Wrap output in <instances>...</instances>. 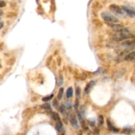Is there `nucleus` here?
<instances>
[{
    "instance_id": "17",
    "label": "nucleus",
    "mask_w": 135,
    "mask_h": 135,
    "mask_svg": "<svg viewBox=\"0 0 135 135\" xmlns=\"http://www.w3.org/2000/svg\"><path fill=\"white\" fill-rule=\"evenodd\" d=\"M98 125L99 126H102L104 123V118H103V115H100L98 117Z\"/></svg>"
},
{
    "instance_id": "30",
    "label": "nucleus",
    "mask_w": 135,
    "mask_h": 135,
    "mask_svg": "<svg viewBox=\"0 0 135 135\" xmlns=\"http://www.w3.org/2000/svg\"><path fill=\"white\" fill-rule=\"evenodd\" d=\"M4 27V22L3 21H0V30H1Z\"/></svg>"
},
{
    "instance_id": "25",
    "label": "nucleus",
    "mask_w": 135,
    "mask_h": 135,
    "mask_svg": "<svg viewBox=\"0 0 135 135\" xmlns=\"http://www.w3.org/2000/svg\"><path fill=\"white\" fill-rule=\"evenodd\" d=\"M124 132L125 133H127V134H130V133H131L132 132V129L131 128H130V127H126V128H124Z\"/></svg>"
},
{
    "instance_id": "33",
    "label": "nucleus",
    "mask_w": 135,
    "mask_h": 135,
    "mask_svg": "<svg viewBox=\"0 0 135 135\" xmlns=\"http://www.w3.org/2000/svg\"><path fill=\"white\" fill-rule=\"evenodd\" d=\"M0 1H3V0H0Z\"/></svg>"
},
{
    "instance_id": "16",
    "label": "nucleus",
    "mask_w": 135,
    "mask_h": 135,
    "mask_svg": "<svg viewBox=\"0 0 135 135\" xmlns=\"http://www.w3.org/2000/svg\"><path fill=\"white\" fill-rule=\"evenodd\" d=\"M53 98V94H50V95L47 96H45V97L42 98V100L44 102H47V101H50Z\"/></svg>"
},
{
    "instance_id": "18",
    "label": "nucleus",
    "mask_w": 135,
    "mask_h": 135,
    "mask_svg": "<svg viewBox=\"0 0 135 135\" xmlns=\"http://www.w3.org/2000/svg\"><path fill=\"white\" fill-rule=\"evenodd\" d=\"M75 94H76V96L78 99H80L81 98V88L80 87H77Z\"/></svg>"
},
{
    "instance_id": "20",
    "label": "nucleus",
    "mask_w": 135,
    "mask_h": 135,
    "mask_svg": "<svg viewBox=\"0 0 135 135\" xmlns=\"http://www.w3.org/2000/svg\"><path fill=\"white\" fill-rule=\"evenodd\" d=\"M52 105H53V107L56 109H57L59 108V101L58 100H57V99H54L52 101Z\"/></svg>"
},
{
    "instance_id": "6",
    "label": "nucleus",
    "mask_w": 135,
    "mask_h": 135,
    "mask_svg": "<svg viewBox=\"0 0 135 135\" xmlns=\"http://www.w3.org/2000/svg\"><path fill=\"white\" fill-rule=\"evenodd\" d=\"M122 45L126 48H135V40H125L123 42Z\"/></svg>"
},
{
    "instance_id": "23",
    "label": "nucleus",
    "mask_w": 135,
    "mask_h": 135,
    "mask_svg": "<svg viewBox=\"0 0 135 135\" xmlns=\"http://www.w3.org/2000/svg\"><path fill=\"white\" fill-rule=\"evenodd\" d=\"M51 60H52V56H50V57H48L47 59H46V61H45V65H47V66H49L50 65V64L51 63Z\"/></svg>"
},
{
    "instance_id": "9",
    "label": "nucleus",
    "mask_w": 135,
    "mask_h": 135,
    "mask_svg": "<svg viewBox=\"0 0 135 135\" xmlns=\"http://www.w3.org/2000/svg\"><path fill=\"white\" fill-rule=\"evenodd\" d=\"M94 83H95V82H94V81H91V82H90L89 83H88L87 84H86V86H85V92L86 93V94H88V93L90 92V90H91V88H92L94 86Z\"/></svg>"
},
{
    "instance_id": "29",
    "label": "nucleus",
    "mask_w": 135,
    "mask_h": 135,
    "mask_svg": "<svg viewBox=\"0 0 135 135\" xmlns=\"http://www.w3.org/2000/svg\"><path fill=\"white\" fill-rule=\"evenodd\" d=\"M94 133L96 135H98V134L100 133V130H98V129H95L94 131Z\"/></svg>"
},
{
    "instance_id": "34",
    "label": "nucleus",
    "mask_w": 135,
    "mask_h": 135,
    "mask_svg": "<svg viewBox=\"0 0 135 135\" xmlns=\"http://www.w3.org/2000/svg\"></svg>"
},
{
    "instance_id": "32",
    "label": "nucleus",
    "mask_w": 135,
    "mask_h": 135,
    "mask_svg": "<svg viewBox=\"0 0 135 135\" xmlns=\"http://www.w3.org/2000/svg\"><path fill=\"white\" fill-rule=\"evenodd\" d=\"M1 67H2V66H1V64H0V69H1Z\"/></svg>"
},
{
    "instance_id": "1",
    "label": "nucleus",
    "mask_w": 135,
    "mask_h": 135,
    "mask_svg": "<svg viewBox=\"0 0 135 135\" xmlns=\"http://www.w3.org/2000/svg\"><path fill=\"white\" fill-rule=\"evenodd\" d=\"M115 34L113 35V39L115 41H125L135 38V35L132 34L127 28L122 26L119 28L114 30Z\"/></svg>"
},
{
    "instance_id": "27",
    "label": "nucleus",
    "mask_w": 135,
    "mask_h": 135,
    "mask_svg": "<svg viewBox=\"0 0 135 135\" xmlns=\"http://www.w3.org/2000/svg\"><path fill=\"white\" fill-rule=\"evenodd\" d=\"M57 63L58 66H61V57H57Z\"/></svg>"
},
{
    "instance_id": "31",
    "label": "nucleus",
    "mask_w": 135,
    "mask_h": 135,
    "mask_svg": "<svg viewBox=\"0 0 135 135\" xmlns=\"http://www.w3.org/2000/svg\"><path fill=\"white\" fill-rule=\"evenodd\" d=\"M3 15V10H1V9H0V17H1Z\"/></svg>"
},
{
    "instance_id": "2",
    "label": "nucleus",
    "mask_w": 135,
    "mask_h": 135,
    "mask_svg": "<svg viewBox=\"0 0 135 135\" xmlns=\"http://www.w3.org/2000/svg\"><path fill=\"white\" fill-rule=\"evenodd\" d=\"M101 17L107 23H118L119 22V19L117 17L106 11L101 13Z\"/></svg>"
},
{
    "instance_id": "12",
    "label": "nucleus",
    "mask_w": 135,
    "mask_h": 135,
    "mask_svg": "<svg viewBox=\"0 0 135 135\" xmlns=\"http://www.w3.org/2000/svg\"><path fill=\"white\" fill-rule=\"evenodd\" d=\"M51 117H52V119H53L54 121H56V122L61 121L59 115L57 112H55V111H53V112L51 113Z\"/></svg>"
},
{
    "instance_id": "28",
    "label": "nucleus",
    "mask_w": 135,
    "mask_h": 135,
    "mask_svg": "<svg viewBox=\"0 0 135 135\" xmlns=\"http://www.w3.org/2000/svg\"><path fill=\"white\" fill-rule=\"evenodd\" d=\"M15 15H16V14L14 13H9L7 14V17H14Z\"/></svg>"
},
{
    "instance_id": "10",
    "label": "nucleus",
    "mask_w": 135,
    "mask_h": 135,
    "mask_svg": "<svg viewBox=\"0 0 135 135\" xmlns=\"http://www.w3.org/2000/svg\"><path fill=\"white\" fill-rule=\"evenodd\" d=\"M56 129L58 130L59 132H62L63 130V123L61 121H57L56 123Z\"/></svg>"
},
{
    "instance_id": "3",
    "label": "nucleus",
    "mask_w": 135,
    "mask_h": 135,
    "mask_svg": "<svg viewBox=\"0 0 135 135\" xmlns=\"http://www.w3.org/2000/svg\"><path fill=\"white\" fill-rule=\"evenodd\" d=\"M109 9L116 15L120 17L124 16V11H123V9L120 6H117L116 4H111L109 6Z\"/></svg>"
},
{
    "instance_id": "24",
    "label": "nucleus",
    "mask_w": 135,
    "mask_h": 135,
    "mask_svg": "<svg viewBox=\"0 0 135 135\" xmlns=\"http://www.w3.org/2000/svg\"><path fill=\"white\" fill-rule=\"evenodd\" d=\"M59 111L61 112V113H64L65 112V111H66V109H65V106H64L63 104V105H61V106L59 107Z\"/></svg>"
},
{
    "instance_id": "14",
    "label": "nucleus",
    "mask_w": 135,
    "mask_h": 135,
    "mask_svg": "<svg viewBox=\"0 0 135 135\" xmlns=\"http://www.w3.org/2000/svg\"><path fill=\"white\" fill-rule=\"evenodd\" d=\"M41 108H42L44 110H48V111H50L51 110V107L50 105L48 103H43L42 105L41 106Z\"/></svg>"
},
{
    "instance_id": "11",
    "label": "nucleus",
    "mask_w": 135,
    "mask_h": 135,
    "mask_svg": "<svg viewBox=\"0 0 135 135\" xmlns=\"http://www.w3.org/2000/svg\"><path fill=\"white\" fill-rule=\"evenodd\" d=\"M73 96V89L72 87H69L66 92V97L67 98H71Z\"/></svg>"
},
{
    "instance_id": "21",
    "label": "nucleus",
    "mask_w": 135,
    "mask_h": 135,
    "mask_svg": "<svg viewBox=\"0 0 135 135\" xmlns=\"http://www.w3.org/2000/svg\"><path fill=\"white\" fill-rule=\"evenodd\" d=\"M63 83V77L61 74H59V79H58V85L59 86H61Z\"/></svg>"
},
{
    "instance_id": "26",
    "label": "nucleus",
    "mask_w": 135,
    "mask_h": 135,
    "mask_svg": "<svg viewBox=\"0 0 135 135\" xmlns=\"http://www.w3.org/2000/svg\"><path fill=\"white\" fill-rule=\"evenodd\" d=\"M6 6V2L3 1H0V8H2Z\"/></svg>"
},
{
    "instance_id": "15",
    "label": "nucleus",
    "mask_w": 135,
    "mask_h": 135,
    "mask_svg": "<svg viewBox=\"0 0 135 135\" xmlns=\"http://www.w3.org/2000/svg\"><path fill=\"white\" fill-rule=\"evenodd\" d=\"M64 106H65V107L66 109V110H71L72 109V107H73V106H72V103L70 102V101H66V102H65V103L63 104Z\"/></svg>"
},
{
    "instance_id": "8",
    "label": "nucleus",
    "mask_w": 135,
    "mask_h": 135,
    "mask_svg": "<svg viewBox=\"0 0 135 135\" xmlns=\"http://www.w3.org/2000/svg\"><path fill=\"white\" fill-rule=\"evenodd\" d=\"M135 59V50L132 51L130 53H128L124 57V60L127 61H131Z\"/></svg>"
},
{
    "instance_id": "19",
    "label": "nucleus",
    "mask_w": 135,
    "mask_h": 135,
    "mask_svg": "<svg viewBox=\"0 0 135 135\" xmlns=\"http://www.w3.org/2000/svg\"><path fill=\"white\" fill-rule=\"evenodd\" d=\"M15 63V59L14 58V57H12V58H10L7 61V65H13Z\"/></svg>"
},
{
    "instance_id": "7",
    "label": "nucleus",
    "mask_w": 135,
    "mask_h": 135,
    "mask_svg": "<svg viewBox=\"0 0 135 135\" xmlns=\"http://www.w3.org/2000/svg\"><path fill=\"white\" fill-rule=\"evenodd\" d=\"M107 127H108L109 130H110L112 131V132H118L119 131V130L117 128H116L115 126L113 125V124L111 123L109 119H107Z\"/></svg>"
},
{
    "instance_id": "4",
    "label": "nucleus",
    "mask_w": 135,
    "mask_h": 135,
    "mask_svg": "<svg viewBox=\"0 0 135 135\" xmlns=\"http://www.w3.org/2000/svg\"><path fill=\"white\" fill-rule=\"evenodd\" d=\"M123 11L130 18H135V9L132 7L128 6H123L121 7Z\"/></svg>"
},
{
    "instance_id": "22",
    "label": "nucleus",
    "mask_w": 135,
    "mask_h": 135,
    "mask_svg": "<svg viewBox=\"0 0 135 135\" xmlns=\"http://www.w3.org/2000/svg\"><path fill=\"white\" fill-rule=\"evenodd\" d=\"M85 113H86V106L84 105H82L80 107V113L81 114L82 116H84Z\"/></svg>"
},
{
    "instance_id": "13",
    "label": "nucleus",
    "mask_w": 135,
    "mask_h": 135,
    "mask_svg": "<svg viewBox=\"0 0 135 135\" xmlns=\"http://www.w3.org/2000/svg\"><path fill=\"white\" fill-rule=\"evenodd\" d=\"M63 92H64L63 88H60L59 90L58 94H57V100H61V99H62L63 96Z\"/></svg>"
},
{
    "instance_id": "5",
    "label": "nucleus",
    "mask_w": 135,
    "mask_h": 135,
    "mask_svg": "<svg viewBox=\"0 0 135 135\" xmlns=\"http://www.w3.org/2000/svg\"><path fill=\"white\" fill-rule=\"evenodd\" d=\"M69 122L71 124V126L74 129H78L79 128V122H78V119L75 114H71L69 117Z\"/></svg>"
}]
</instances>
